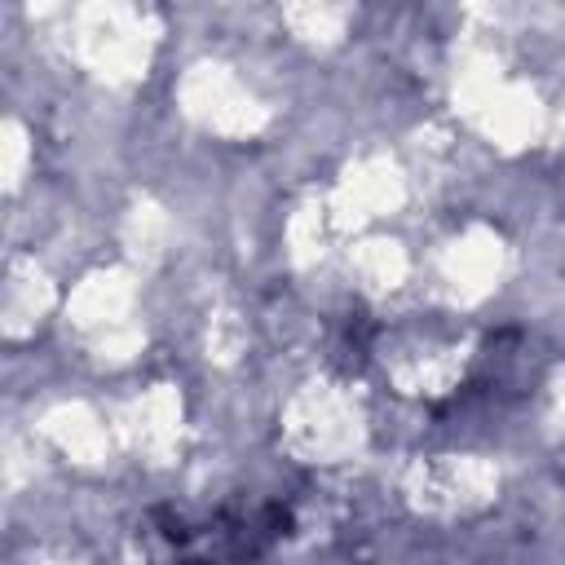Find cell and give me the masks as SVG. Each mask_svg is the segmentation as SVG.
<instances>
[{"instance_id":"cell-1","label":"cell","mask_w":565,"mask_h":565,"mask_svg":"<svg viewBox=\"0 0 565 565\" xmlns=\"http://www.w3.org/2000/svg\"><path fill=\"white\" fill-rule=\"evenodd\" d=\"M212 552H199V556H185V561H177V565H252V556L221 530V521H212Z\"/></svg>"}]
</instances>
